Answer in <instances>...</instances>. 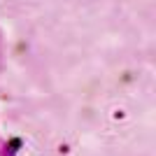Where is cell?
Listing matches in <instances>:
<instances>
[{
    "label": "cell",
    "mask_w": 156,
    "mask_h": 156,
    "mask_svg": "<svg viewBox=\"0 0 156 156\" xmlns=\"http://www.w3.org/2000/svg\"><path fill=\"white\" fill-rule=\"evenodd\" d=\"M23 147V142H21L19 137H12V140H7V144L2 147V151H0V156H16V151Z\"/></svg>",
    "instance_id": "cell-1"
}]
</instances>
